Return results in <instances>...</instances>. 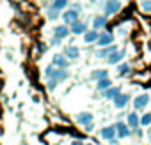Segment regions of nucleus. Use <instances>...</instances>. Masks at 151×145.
<instances>
[{
	"label": "nucleus",
	"instance_id": "1",
	"mask_svg": "<svg viewBox=\"0 0 151 145\" xmlns=\"http://www.w3.org/2000/svg\"><path fill=\"white\" fill-rule=\"evenodd\" d=\"M68 78H69L68 69L53 67V69H52V72L46 76V85H48V89H50V90H53V89L57 87V83H60V82H64V80H68Z\"/></svg>",
	"mask_w": 151,
	"mask_h": 145
},
{
	"label": "nucleus",
	"instance_id": "2",
	"mask_svg": "<svg viewBox=\"0 0 151 145\" xmlns=\"http://www.w3.org/2000/svg\"><path fill=\"white\" fill-rule=\"evenodd\" d=\"M78 14H80V6H78V4H75L71 9L64 11L62 20H64L66 25H71V23H75V21H78Z\"/></svg>",
	"mask_w": 151,
	"mask_h": 145
},
{
	"label": "nucleus",
	"instance_id": "3",
	"mask_svg": "<svg viewBox=\"0 0 151 145\" xmlns=\"http://www.w3.org/2000/svg\"><path fill=\"white\" fill-rule=\"evenodd\" d=\"M149 101H151L149 94H139V96L133 99V108H135V112H142L144 108H147Z\"/></svg>",
	"mask_w": 151,
	"mask_h": 145
},
{
	"label": "nucleus",
	"instance_id": "4",
	"mask_svg": "<svg viewBox=\"0 0 151 145\" xmlns=\"http://www.w3.org/2000/svg\"><path fill=\"white\" fill-rule=\"evenodd\" d=\"M121 9V0H107L105 6H103V13L105 16H112Z\"/></svg>",
	"mask_w": 151,
	"mask_h": 145
},
{
	"label": "nucleus",
	"instance_id": "5",
	"mask_svg": "<svg viewBox=\"0 0 151 145\" xmlns=\"http://www.w3.org/2000/svg\"><path fill=\"white\" fill-rule=\"evenodd\" d=\"M114 129H116V136H117V138H128V136H132V129L128 127L126 122H121V120L116 122Z\"/></svg>",
	"mask_w": 151,
	"mask_h": 145
},
{
	"label": "nucleus",
	"instance_id": "6",
	"mask_svg": "<svg viewBox=\"0 0 151 145\" xmlns=\"http://www.w3.org/2000/svg\"><path fill=\"white\" fill-rule=\"evenodd\" d=\"M100 138L109 141V143H116V129H114V126H105L100 131Z\"/></svg>",
	"mask_w": 151,
	"mask_h": 145
},
{
	"label": "nucleus",
	"instance_id": "7",
	"mask_svg": "<svg viewBox=\"0 0 151 145\" xmlns=\"http://www.w3.org/2000/svg\"><path fill=\"white\" fill-rule=\"evenodd\" d=\"M112 101H114V108H116V110H123V108H126L128 103H130V94H123V92H119Z\"/></svg>",
	"mask_w": 151,
	"mask_h": 145
},
{
	"label": "nucleus",
	"instance_id": "8",
	"mask_svg": "<svg viewBox=\"0 0 151 145\" xmlns=\"http://www.w3.org/2000/svg\"><path fill=\"white\" fill-rule=\"evenodd\" d=\"M52 65H55V67H59V69H68L69 60H68V57H66L64 53H55L53 58H52Z\"/></svg>",
	"mask_w": 151,
	"mask_h": 145
},
{
	"label": "nucleus",
	"instance_id": "9",
	"mask_svg": "<svg viewBox=\"0 0 151 145\" xmlns=\"http://www.w3.org/2000/svg\"><path fill=\"white\" fill-rule=\"evenodd\" d=\"M124 55H126L124 50H116V51H112V53L107 57V62H109L110 65H116V64H119V62L124 58Z\"/></svg>",
	"mask_w": 151,
	"mask_h": 145
},
{
	"label": "nucleus",
	"instance_id": "10",
	"mask_svg": "<svg viewBox=\"0 0 151 145\" xmlns=\"http://www.w3.org/2000/svg\"><path fill=\"white\" fill-rule=\"evenodd\" d=\"M69 32H73L75 36H80V34H86L87 32V23H84V21H75V23H71L69 25Z\"/></svg>",
	"mask_w": 151,
	"mask_h": 145
},
{
	"label": "nucleus",
	"instance_id": "11",
	"mask_svg": "<svg viewBox=\"0 0 151 145\" xmlns=\"http://www.w3.org/2000/svg\"><path fill=\"white\" fill-rule=\"evenodd\" d=\"M68 36H69V28H68V25H59V27L53 28V37H55V39L62 41V39H66Z\"/></svg>",
	"mask_w": 151,
	"mask_h": 145
},
{
	"label": "nucleus",
	"instance_id": "12",
	"mask_svg": "<svg viewBox=\"0 0 151 145\" xmlns=\"http://www.w3.org/2000/svg\"><path fill=\"white\" fill-rule=\"evenodd\" d=\"M101 48L103 46H110L112 43H114V36L110 34V32H101L100 36H98V41H96Z\"/></svg>",
	"mask_w": 151,
	"mask_h": 145
},
{
	"label": "nucleus",
	"instance_id": "13",
	"mask_svg": "<svg viewBox=\"0 0 151 145\" xmlns=\"http://www.w3.org/2000/svg\"><path fill=\"white\" fill-rule=\"evenodd\" d=\"M75 119H77V122L78 124H82V126H86V124H89V122H93V113L91 112H80V113H77V117H75Z\"/></svg>",
	"mask_w": 151,
	"mask_h": 145
},
{
	"label": "nucleus",
	"instance_id": "14",
	"mask_svg": "<svg viewBox=\"0 0 151 145\" xmlns=\"http://www.w3.org/2000/svg\"><path fill=\"white\" fill-rule=\"evenodd\" d=\"M139 119H140V117H139V113H137V112L128 113V117H126V120H128V122H126V124H128V127H130V129H137V127L140 126V124H139Z\"/></svg>",
	"mask_w": 151,
	"mask_h": 145
},
{
	"label": "nucleus",
	"instance_id": "15",
	"mask_svg": "<svg viewBox=\"0 0 151 145\" xmlns=\"http://www.w3.org/2000/svg\"><path fill=\"white\" fill-rule=\"evenodd\" d=\"M64 55L68 57V60H77V58L80 57V50H78L77 46H68V48L64 50Z\"/></svg>",
	"mask_w": 151,
	"mask_h": 145
},
{
	"label": "nucleus",
	"instance_id": "16",
	"mask_svg": "<svg viewBox=\"0 0 151 145\" xmlns=\"http://www.w3.org/2000/svg\"><path fill=\"white\" fill-rule=\"evenodd\" d=\"M98 36H100V32L98 30H87L86 34H84V43L86 44H91V43H96L98 41Z\"/></svg>",
	"mask_w": 151,
	"mask_h": 145
},
{
	"label": "nucleus",
	"instance_id": "17",
	"mask_svg": "<svg viewBox=\"0 0 151 145\" xmlns=\"http://www.w3.org/2000/svg\"><path fill=\"white\" fill-rule=\"evenodd\" d=\"M116 50H117V48L112 46V44H110V46H103V48H100V50L96 51V57H98V58H107V57H109L112 51H116Z\"/></svg>",
	"mask_w": 151,
	"mask_h": 145
},
{
	"label": "nucleus",
	"instance_id": "18",
	"mask_svg": "<svg viewBox=\"0 0 151 145\" xmlns=\"http://www.w3.org/2000/svg\"><path fill=\"white\" fill-rule=\"evenodd\" d=\"M103 78H109V71L107 69H94L91 72V80H94V82L103 80Z\"/></svg>",
	"mask_w": 151,
	"mask_h": 145
},
{
	"label": "nucleus",
	"instance_id": "19",
	"mask_svg": "<svg viewBox=\"0 0 151 145\" xmlns=\"http://www.w3.org/2000/svg\"><path fill=\"white\" fill-rule=\"evenodd\" d=\"M119 92H121V89H119V87H109L107 90H103V92H101V96H103L105 99H110V101H112Z\"/></svg>",
	"mask_w": 151,
	"mask_h": 145
},
{
	"label": "nucleus",
	"instance_id": "20",
	"mask_svg": "<svg viewBox=\"0 0 151 145\" xmlns=\"http://www.w3.org/2000/svg\"><path fill=\"white\" fill-rule=\"evenodd\" d=\"M107 25V18L105 16H96L94 20H93V27H94V30H100V28H103Z\"/></svg>",
	"mask_w": 151,
	"mask_h": 145
},
{
	"label": "nucleus",
	"instance_id": "21",
	"mask_svg": "<svg viewBox=\"0 0 151 145\" xmlns=\"http://www.w3.org/2000/svg\"><path fill=\"white\" fill-rule=\"evenodd\" d=\"M109 87H112V82H110L109 78H103V80H98V82H96V89H98L100 92L107 90Z\"/></svg>",
	"mask_w": 151,
	"mask_h": 145
},
{
	"label": "nucleus",
	"instance_id": "22",
	"mask_svg": "<svg viewBox=\"0 0 151 145\" xmlns=\"http://www.w3.org/2000/svg\"><path fill=\"white\" fill-rule=\"evenodd\" d=\"M50 7H53V9H57V11L60 13L62 9L68 7V0H53V4H52Z\"/></svg>",
	"mask_w": 151,
	"mask_h": 145
},
{
	"label": "nucleus",
	"instance_id": "23",
	"mask_svg": "<svg viewBox=\"0 0 151 145\" xmlns=\"http://www.w3.org/2000/svg\"><path fill=\"white\" fill-rule=\"evenodd\" d=\"M139 124L142 126V127H146V126H151V112H146L140 119H139Z\"/></svg>",
	"mask_w": 151,
	"mask_h": 145
},
{
	"label": "nucleus",
	"instance_id": "24",
	"mask_svg": "<svg viewBox=\"0 0 151 145\" xmlns=\"http://www.w3.org/2000/svg\"><path fill=\"white\" fill-rule=\"evenodd\" d=\"M130 71H132L130 64H119V65H117V72H119V75H128Z\"/></svg>",
	"mask_w": 151,
	"mask_h": 145
},
{
	"label": "nucleus",
	"instance_id": "25",
	"mask_svg": "<svg viewBox=\"0 0 151 145\" xmlns=\"http://www.w3.org/2000/svg\"><path fill=\"white\" fill-rule=\"evenodd\" d=\"M140 9L146 13H151V0H142L140 2Z\"/></svg>",
	"mask_w": 151,
	"mask_h": 145
},
{
	"label": "nucleus",
	"instance_id": "26",
	"mask_svg": "<svg viewBox=\"0 0 151 145\" xmlns=\"http://www.w3.org/2000/svg\"><path fill=\"white\" fill-rule=\"evenodd\" d=\"M46 14H48V18H50V20H55V18L59 16V11H57V9H53V7H48Z\"/></svg>",
	"mask_w": 151,
	"mask_h": 145
},
{
	"label": "nucleus",
	"instance_id": "27",
	"mask_svg": "<svg viewBox=\"0 0 151 145\" xmlns=\"http://www.w3.org/2000/svg\"><path fill=\"white\" fill-rule=\"evenodd\" d=\"M93 129H94V122H89V124H86V131H87V133H91Z\"/></svg>",
	"mask_w": 151,
	"mask_h": 145
},
{
	"label": "nucleus",
	"instance_id": "28",
	"mask_svg": "<svg viewBox=\"0 0 151 145\" xmlns=\"http://www.w3.org/2000/svg\"><path fill=\"white\" fill-rule=\"evenodd\" d=\"M37 50H39V53H43V51H46V46H45V44H39Z\"/></svg>",
	"mask_w": 151,
	"mask_h": 145
},
{
	"label": "nucleus",
	"instance_id": "29",
	"mask_svg": "<svg viewBox=\"0 0 151 145\" xmlns=\"http://www.w3.org/2000/svg\"><path fill=\"white\" fill-rule=\"evenodd\" d=\"M71 145H84V143H82L80 140H73V141H71Z\"/></svg>",
	"mask_w": 151,
	"mask_h": 145
},
{
	"label": "nucleus",
	"instance_id": "30",
	"mask_svg": "<svg viewBox=\"0 0 151 145\" xmlns=\"http://www.w3.org/2000/svg\"><path fill=\"white\" fill-rule=\"evenodd\" d=\"M89 2H93V4H94V2H98V0H89Z\"/></svg>",
	"mask_w": 151,
	"mask_h": 145
},
{
	"label": "nucleus",
	"instance_id": "31",
	"mask_svg": "<svg viewBox=\"0 0 151 145\" xmlns=\"http://www.w3.org/2000/svg\"><path fill=\"white\" fill-rule=\"evenodd\" d=\"M84 145H93V143H84Z\"/></svg>",
	"mask_w": 151,
	"mask_h": 145
},
{
	"label": "nucleus",
	"instance_id": "32",
	"mask_svg": "<svg viewBox=\"0 0 151 145\" xmlns=\"http://www.w3.org/2000/svg\"><path fill=\"white\" fill-rule=\"evenodd\" d=\"M149 50H151V43H149Z\"/></svg>",
	"mask_w": 151,
	"mask_h": 145
},
{
	"label": "nucleus",
	"instance_id": "33",
	"mask_svg": "<svg viewBox=\"0 0 151 145\" xmlns=\"http://www.w3.org/2000/svg\"><path fill=\"white\" fill-rule=\"evenodd\" d=\"M149 140H151V134H149Z\"/></svg>",
	"mask_w": 151,
	"mask_h": 145
}]
</instances>
